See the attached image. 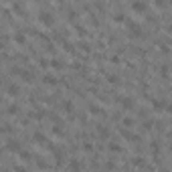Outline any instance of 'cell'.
I'll return each instance as SVG.
<instances>
[{
  "label": "cell",
  "instance_id": "obj_1",
  "mask_svg": "<svg viewBox=\"0 0 172 172\" xmlns=\"http://www.w3.org/2000/svg\"><path fill=\"white\" fill-rule=\"evenodd\" d=\"M39 20L45 24V26H53V24H55V16H53L51 12L45 10V12H41V14H39Z\"/></svg>",
  "mask_w": 172,
  "mask_h": 172
},
{
  "label": "cell",
  "instance_id": "obj_2",
  "mask_svg": "<svg viewBox=\"0 0 172 172\" xmlns=\"http://www.w3.org/2000/svg\"><path fill=\"white\" fill-rule=\"evenodd\" d=\"M6 93H8L10 97H18V95H20V87H18V83H10V85L6 87Z\"/></svg>",
  "mask_w": 172,
  "mask_h": 172
},
{
  "label": "cell",
  "instance_id": "obj_3",
  "mask_svg": "<svg viewBox=\"0 0 172 172\" xmlns=\"http://www.w3.org/2000/svg\"><path fill=\"white\" fill-rule=\"evenodd\" d=\"M43 83L49 85V87H53V85H57V83H59V79L55 77V75H51V73H45V75H43Z\"/></svg>",
  "mask_w": 172,
  "mask_h": 172
},
{
  "label": "cell",
  "instance_id": "obj_4",
  "mask_svg": "<svg viewBox=\"0 0 172 172\" xmlns=\"http://www.w3.org/2000/svg\"><path fill=\"white\" fill-rule=\"evenodd\" d=\"M83 170V164H81V160H69V172H81Z\"/></svg>",
  "mask_w": 172,
  "mask_h": 172
},
{
  "label": "cell",
  "instance_id": "obj_5",
  "mask_svg": "<svg viewBox=\"0 0 172 172\" xmlns=\"http://www.w3.org/2000/svg\"><path fill=\"white\" fill-rule=\"evenodd\" d=\"M6 148L12 150V152H20V144H18L16 140H8V142H6Z\"/></svg>",
  "mask_w": 172,
  "mask_h": 172
},
{
  "label": "cell",
  "instance_id": "obj_6",
  "mask_svg": "<svg viewBox=\"0 0 172 172\" xmlns=\"http://www.w3.org/2000/svg\"><path fill=\"white\" fill-rule=\"evenodd\" d=\"M146 8H148L146 2H134V4H132V10H136V12H144Z\"/></svg>",
  "mask_w": 172,
  "mask_h": 172
},
{
  "label": "cell",
  "instance_id": "obj_7",
  "mask_svg": "<svg viewBox=\"0 0 172 172\" xmlns=\"http://www.w3.org/2000/svg\"><path fill=\"white\" fill-rule=\"evenodd\" d=\"M120 103H122V107H126V109H132V107H134V99H132V97H124V99H120Z\"/></svg>",
  "mask_w": 172,
  "mask_h": 172
},
{
  "label": "cell",
  "instance_id": "obj_8",
  "mask_svg": "<svg viewBox=\"0 0 172 172\" xmlns=\"http://www.w3.org/2000/svg\"><path fill=\"white\" fill-rule=\"evenodd\" d=\"M6 112H8L10 115H16L18 112H20V105H18V103H10V105L6 107Z\"/></svg>",
  "mask_w": 172,
  "mask_h": 172
},
{
  "label": "cell",
  "instance_id": "obj_9",
  "mask_svg": "<svg viewBox=\"0 0 172 172\" xmlns=\"http://www.w3.org/2000/svg\"><path fill=\"white\" fill-rule=\"evenodd\" d=\"M51 67L53 69H63L65 63H63V59H53V61H51Z\"/></svg>",
  "mask_w": 172,
  "mask_h": 172
},
{
  "label": "cell",
  "instance_id": "obj_10",
  "mask_svg": "<svg viewBox=\"0 0 172 172\" xmlns=\"http://www.w3.org/2000/svg\"><path fill=\"white\" fill-rule=\"evenodd\" d=\"M89 112H91L93 115H101L103 114V109L99 107V105H95V103H91V105H89Z\"/></svg>",
  "mask_w": 172,
  "mask_h": 172
},
{
  "label": "cell",
  "instance_id": "obj_11",
  "mask_svg": "<svg viewBox=\"0 0 172 172\" xmlns=\"http://www.w3.org/2000/svg\"><path fill=\"white\" fill-rule=\"evenodd\" d=\"M152 105H154V109H158V112H160V109H164V107H166V101H162V99H154V101H152Z\"/></svg>",
  "mask_w": 172,
  "mask_h": 172
},
{
  "label": "cell",
  "instance_id": "obj_12",
  "mask_svg": "<svg viewBox=\"0 0 172 172\" xmlns=\"http://www.w3.org/2000/svg\"><path fill=\"white\" fill-rule=\"evenodd\" d=\"M14 41H16L18 45H24V43H26V36H24V34L20 33V31H18V33L14 34Z\"/></svg>",
  "mask_w": 172,
  "mask_h": 172
},
{
  "label": "cell",
  "instance_id": "obj_13",
  "mask_svg": "<svg viewBox=\"0 0 172 172\" xmlns=\"http://www.w3.org/2000/svg\"><path fill=\"white\" fill-rule=\"evenodd\" d=\"M34 142H39V144H47V138L43 136V134H41V132H34Z\"/></svg>",
  "mask_w": 172,
  "mask_h": 172
},
{
  "label": "cell",
  "instance_id": "obj_14",
  "mask_svg": "<svg viewBox=\"0 0 172 172\" xmlns=\"http://www.w3.org/2000/svg\"><path fill=\"white\" fill-rule=\"evenodd\" d=\"M122 146H120V144H115V142H112V144H109V152H114V154H120V152H122Z\"/></svg>",
  "mask_w": 172,
  "mask_h": 172
},
{
  "label": "cell",
  "instance_id": "obj_15",
  "mask_svg": "<svg viewBox=\"0 0 172 172\" xmlns=\"http://www.w3.org/2000/svg\"><path fill=\"white\" fill-rule=\"evenodd\" d=\"M63 109H65L67 114H73L75 107H73V103H71V101H63Z\"/></svg>",
  "mask_w": 172,
  "mask_h": 172
},
{
  "label": "cell",
  "instance_id": "obj_16",
  "mask_svg": "<svg viewBox=\"0 0 172 172\" xmlns=\"http://www.w3.org/2000/svg\"><path fill=\"white\" fill-rule=\"evenodd\" d=\"M18 154H20V158H23V160H31V158H33V154H31V152H26V150H20Z\"/></svg>",
  "mask_w": 172,
  "mask_h": 172
},
{
  "label": "cell",
  "instance_id": "obj_17",
  "mask_svg": "<svg viewBox=\"0 0 172 172\" xmlns=\"http://www.w3.org/2000/svg\"><path fill=\"white\" fill-rule=\"evenodd\" d=\"M107 81H109L112 85H117V83H120V77H117V75H107Z\"/></svg>",
  "mask_w": 172,
  "mask_h": 172
},
{
  "label": "cell",
  "instance_id": "obj_18",
  "mask_svg": "<svg viewBox=\"0 0 172 172\" xmlns=\"http://www.w3.org/2000/svg\"><path fill=\"white\" fill-rule=\"evenodd\" d=\"M134 166H140V168H144V166H146L144 158H134Z\"/></svg>",
  "mask_w": 172,
  "mask_h": 172
},
{
  "label": "cell",
  "instance_id": "obj_19",
  "mask_svg": "<svg viewBox=\"0 0 172 172\" xmlns=\"http://www.w3.org/2000/svg\"><path fill=\"white\" fill-rule=\"evenodd\" d=\"M99 136H101V138L109 136V130H107V128H105V126H101V128H99Z\"/></svg>",
  "mask_w": 172,
  "mask_h": 172
},
{
  "label": "cell",
  "instance_id": "obj_20",
  "mask_svg": "<svg viewBox=\"0 0 172 172\" xmlns=\"http://www.w3.org/2000/svg\"><path fill=\"white\" fill-rule=\"evenodd\" d=\"M114 20H115V23H124V20H126V16L117 12V14H114Z\"/></svg>",
  "mask_w": 172,
  "mask_h": 172
},
{
  "label": "cell",
  "instance_id": "obj_21",
  "mask_svg": "<svg viewBox=\"0 0 172 172\" xmlns=\"http://www.w3.org/2000/svg\"><path fill=\"white\" fill-rule=\"evenodd\" d=\"M160 73H162V77H164V79H168V65H162Z\"/></svg>",
  "mask_w": 172,
  "mask_h": 172
},
{
  "label": "cell",
  "instance_id": "obj_22",
  "mask_svg": "<svg viewBox=\"0 0 172 172\" xmlns=\"http://www.w3.org/2000/svg\"><path fill=\"white\" fill-rule=\"evenodd\" d=\"M53 134H55V136H63L65 132H63V130H61L59 126H53Z\"/></svg>",
  "mask_w": 172,
  "mask_h": 172
},
{
  "label": "cell",
  "instance_id": "obj_23",
  "mask_svg": "<svg viewBox=\"0 0 172 172\" xmlns=\"http://www.w3.org/2000/svg\"><path fill=\"white\" fill-rule=\"evenodd\" d=\"M124 126H126V128L134 126V120H132V117H124Z\"/></svg>",
  "mask_w": 172,
  "mask_h": 172
},
{
  "label": "cell",
  "instance_id": "obj_24",
  "mask_svg": "<svg viewBox=\"0 0 172 172\" xmlns=\"http://www.w3.org/2000/svg\"><path fill=\"white\" fill-rule=\"evenodd\" d=\"M75 28H77V33H79L81 36H83V34H87V31H85V28H83L81 24H75Z\"/></svg>",
  "mask_w": 172,
  "mask_h": 172
},
{
  "label": "cell",
  "instance_id": "obj_25",
  "mask_svg": "<svg viewBox=\"0 0 172 172\" xmlns=\"http://www.w3.org/2000/svg\"><path fill=\"white\" fill-rule=\"evenodd\" d=\"M152 126H154V122H152V120H148V122H144V130H150Z\"/></svg>",
  "mask_w": 172,
  "mask_h": 172
},
{
  "label": "cell",
  "instance_id": "obj_26",
  "mask_svg": "<svg viewBox=\"0 0 172 172\" xmlns=\"http://www.w3.org/2000/svg\"><path fill=\"white\" fill-rule=\"evenodd\" d=\"M39 63H41V67H47V65H49V61H47V59H39Z\"/></svg>",
  "mask_w": 172,
  "mask_h": 172
},
{
  "label": "cell",
  "instance_id": "obj_27",
  "mask_svg": "<svg viewBox=\"0 0 172 172\" xmlns=\"http://www.w3.org/2000/svg\"><path fill=\"white\" fill-rule=\"evenodd\" d=\"M93 148V146H91V144H89V142H85V144H83V150H87V152H89V150H91Z\"/></svg>",
  "mask_w": 172,
  "mask_h": 172
},
{
  "label": "cell",
  "instance_id": "obj_28",
  "mask_svg": "<svg viewBox=\"0 0 172 172\" xmlns=\"http://www.w3.org/2000/svg\"><path fill=\"white\" fill-rule=\"evenodd\" d=\"M14 170H16V172H28V170H26V168H23V166H16Z\"/></svg>",
  "mask_w": 172,
  "mask_h": 172
},
{
  "label": "cell",
  "instance_id": "obj_29",
  "mask_svg": "<svg viewBox=\"0 0 172 172\" xmlns=\"http://www.w3.org/2000/svg\"><path fill=\"white\" fill-rule=\"evenodd\" d=\"M0 156H2V148H0Z\"/></svg>",
  "mask_w": 172,
  "mask_h": 172
},
{
  "label": "cell",
  "instance_id": "obj_30",
  "mask_svg": "<svg viewBox=\"0 0 172 172\" xmlns=\"http://www.w3.org/2000/svg\"><path fill=\"white\" fill-rule=\"evenodd\" d=\"M164 172H168V170H164Z\"/></svg>",
  "mask_w": 172,
  "mask_h": 172
}]
</instances>
